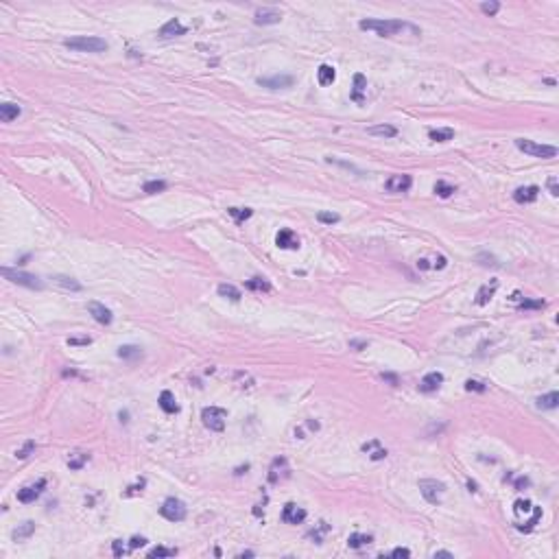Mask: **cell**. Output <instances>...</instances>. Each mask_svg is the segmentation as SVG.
Returning <instances> with one entry per match:
<instances>
[{
  "mask_svg": "<svg viewBox=\"0 0 559 559\" xmlns=\"http://www.w3.org/2000/svg\"><path fill=\"white\" fill-rule=\"evenodd\" d=\"M53 282L59 284V286H64V288H68V291H81L83 288L75 278H68V275H53Z\"/></svg>",
  "mask_w": 559,
  "mask_h": 559,
  "instance_id": "obj_33",
  "label": "cell"
},
{
  "mask_svg": "<svg viewBox=\"0 0 559 559\" xmlns=\"http://www.w3.org/2000/svg\"><path fill=\"white\" fill-rule=\"evenodd\" d=\"M328 533H330V524H328V522H323V520H321L319 524H317V526L308 533V537H310V539H315L317 544H321V542H323V537H326Z\"/></svg>",
  "mask_w": 559,
  "mask_h": 559,
  "instance_id": "obj_34",
  "label": "cell"
},
{
  "mask_svg": "<svg viewBox=\"0 0 559 559\" xmlns=\"http://www.w3.org/2000/svg\"><path fill=\"white\" fill-rule=\"evenodd\" d=\"M144 485H147V483H144V478H142V480H140V485H134V487H129L127 491H125V496H134V494H138V491H142Z\"/></svg>",
  "mask_w": 559,
  "mask_h": 559,
  "instance_id": "obj_53",
  "label": "cell"
},
{
  "mask_svg": "<svg viewBox=\"0 0 559 559\" xmlns=\"http://www.w3.org/2000/svg\"><path fill=\"white\" fill-rule=\"evenodd\" d=\"M240 557H254V552H251V550H245V552H240Z\"/></svg>",
  "mask_w": 559,
  "mask_h": 559,
  "instance_id": "obj_63",
  "label": "cell"
},
{
  "mask_svg": "<svg viewBox=\"0 0 559 559\" xmlns=\"http://www.w3.org/2000/svg\"><path fill=\"white\" fill-rule=\"evenodd\" d=\"M522 299H524V297H522V293H520V291H513V295H511V302H515V304H520V302H522Z\"/></svg>",
  "mask_w": 559,
  "mask_h": 559,
  "instance_id": "obj_59",
  "label": "cell"
},
{
  "mask_svg": "<svg viewBox=\"0 0 559 559\" xmlns=\"http://www.w3.org/2000/svg\"><path fill=\"white\" fill-rule=\"evenodd\" d=\"M498 291V280H489L487 284H483L476 291V299H474V302H476V306H485L489 302L491 297H494V293Z\"/></svg>",
  "mask_w": 559,
  "mask_h": 559,
  "instance_id": "obj_20",
  "label": "cell"
},
{
  "mask_svg": "<svg viewBox=\"0 0 559 559\" xmlns=\"http://www.w3.org/2000/svg\"><path fill=\"white\" fill-rule=\"evenodd\" d=\"M291 476V467H288V461L284 456H278L273 459L271 467H269V483H280L282 478H288Z\"/></svg>",
  "mask_w": 559,
  "mask_h": 559,
  "instance_id": "obj_9",
  "label": "cell"
},
{
  "mask_svg": "<svg viewBox=\"0 0 559 559\" xmlns=\"http://www.w3.org/2000/svg\"><path fill=\"white\" fill-rule=\"evenodd\" d=\"M88 461H90V452H81V450H77V452L68 454V467H70V470H81Z\"/></svg>",
  "mask_w": 559,
  "mask_h": 559,
  "instance_id": "obj_26",
  "label": "cell"
},
{
  "mask_svg": "<svg viewBox=\"0 0 559 559\" xmlns=\"http://www.w3.org/2000/svg\"><path fill=\"white\" fill-rule=\"evenodd\" d=\"M432 557H435V559H437V557H448V559H452L454 555H452L450 550H437V552H432Z\"/></svg>",
  "mask_w": 559,
  "mask_h": 559,
  "instance_id": "obj_57",
  "label": "cell"
},
{
  "mask_svg": "<svg viewBox=\"0 0 559 559\" xmlns=\"http://www.w3.org/2000/svg\"><path fill=\"white\" fill-rule=\"evenodd\" d=\"M118 417H120V422H123V424H127V422H129V419H127L129 415H127V413H123V411L118 413Z\"/></svg>",
  "mask_w": 559,
  "mask_h": 559,
  "instance_id": "obj_60",
  "label": "cell"
},
{
  "mask_svg": "<svg viewBox=\"0 0 559 559\" xmlns=\"http://www.w3.org/2000/svg\"><path fill=\"white\" fill-rule=\"evenodd\" d=\"M88 312L94 317V321L103 323V326H110L112 319H114L112 310H110V308H105V306L101 304V302H90V304H88Z\"/></svg>",
  "mask_w": 559,
  "mask_h": 559,
  "instance_id": "obj_12",
  "label": "cell"
},
{
  "mask_svg": "<svg viewBox=\"0 0 559 559\" xmlns=\"http://www.w3.org/2000/svg\"><path fill=\"white\" fill-rule=\"evenodd\" d=\"M44 487H46V478H40L38 483H31V485H27V487H22L20 491H18V500L24 502V504H31L42 496Z\"/></svg>",
  "mask_w": 559,
  "mask_h": 559,
  "instance_id": "obj_8",
  "label": "cell"
},
{
  "mask_svg": "<svg viewBox=\"0 0 559 559\" xmlns=\"http://www.w3.org/2000/svg\"><path fill=\"white\" fill-rule=\"evenodd\" d=\"M367 134L382 136V138H395V136H398V129H395L393 125H374V127L367 129Z\"/></svg>",
  "mask_w": 559,
  "mask_h": 559,
  "instance_id": "obj_30",
  "label": "cell"
},
{
  "mask_svg": "<svg viewBox=\"0 0 559 559\" xmlns=\"http://www.w3.org/2000/svg\"><path fill=\"white\" fill-rule=\"evenodd\" d=\"M258 86L269 88V90H280V88H291L293 86V77L291 75H275L271 79H258Z\"/></svg>",
  "mask_w": 559,
  "mask_h": 559,
  "instance_id": "obj_16",
  "label": "cell"
},
{
  "mask_svg": "<svg viewBox=\"0 0 559 559\" xmlns=\"http://www.w3.org/2000/svg\"><path fill=\"white\" fill-rule=\"evenodd\" d=\"M535 402H537V408H542V411H550V408H557V404H559V393L550 391L546 395H539Z\"/></svg>",
  "mask_w": 559,
  "mask_h": 559,
  "instance_id": "obj_27",
  "label": "cell"
},
{
  "mask_svg": "<svg viewBox=\"0 0 559 559\" xmlns=\"http://www.w3.org/2000/svg\"><path fill=\"white\" fill-rule=\"evenodd\" d=\"M304 430L317 432V430H319V422H315V419H306V422H304V426H299V428H295V437H299V439H306Z\"/></svg>",
  "mask_w": 559,
  "mask_h": 559,
  "instance_id": "obj_40",
  "label": "cell"
},
{
  "mask_svg": "<svg viewBox=\"0 0 559 559\" xmlns=\"http://www.w3.org/2000/svg\"><path fill=\"white\" fill-rule=\"evenodd\" d=\"M177 555V548H166V546H155V548L149 550V559H162V557H175Z\"/></svg>",
  "mask_w": 559,
  "mask_h": 559,
  "instance_id": "obj_39",
  "label": "cell"
},
{
  "mask_svg": "<svg viewBox=\"0 0 559 559\" xmlns=\"http://www.w3.org/2000/svg\"><path fill=\"white\" fill-rule=\"evenodd\" d=\"M166 182L164 179H151V182H147L142 186V190L147 192V195H158V192H164L166 190Z\"/></svg>",
  "mask_w": 559,
  "mask_h": 559,
  "instance_id": "obj_37",
  "label": "cell"
},
{
  "mask_svg": "<svg viewBox=\"0 0 559 559\" xmlns=\"http://www.w3.org/2000/svg\"><path fill=\"white\" fill-rule=\"evenodd\" d=\"M33 450H35V441H27L20 450H16V459H27V456L31 454Z\"/></svg>",
  "mask_w": 559,
  "mask_h": 559,
  "instance_id": "obj_46",
  "label": "cell"
},
{
  "mask_svg": "<svg viewBox=\"0 0 559 559\" xmlns=\"http://www.w3.org/2000/svg\"><path fill=\"white\" fill-rule=\"evenodd\" d=\"M20 114H22V107L16 105V103H3L0 105V120H3V123H11V120H16Z\"/></svg>",
  "mask_w": 559,
  "mask_h": 559,
  "instance_id": "obj_23",
  "label": "cell"
},
{
  "mask_svg": "<svg viewBox=\"0 0 559 559\" xmlns=\"http://www.w3.org/2000/svg\"><path fill=\"white\" fill-rule=\"evenodd\" d=\"M546 302L544 299H522V302L518 304L520 310H533V308H544Z\"/></svg>",
  "mask_w": 559,
  "mask_h": 559,
  "instance_id": "obj_42",
  "label": "cell"
},
{
  "mask_svg": "<svg viewBox=\"0 0 559 559\" xmlns=\"http://www.w3.org/2000/svg\"><path fill=\"white\" fill-rule=\"evenodd\" d=\"M465 391H478V393H483V391H487V384L480 382V380H474V378H470V380H465Z\"/></svg>",
  "mask_w": 559,
  "mask_h": 559,
  "instance_id": "obj_45",
  "label": "cell"
},
{
  "mask_svg": "<svg viewBox=\"0 0 559 559\" xmlns=\"http://www.w3.org/2000/svg\"><path fill=\"white\" fill-rule=\"evenodd\" d=\"M419 491L426 498V502L430 504H439L443 494H446V485L437 478H422L419 480Z\"/></svg>",
  "mask_w": 559,
  "mask_h": 559,
  "instance_id": "obj_6",
  "label": "cell"
},
{
  "mask_svg": "<svg viewBox=\"0 0 559 559\" xmlns=\"http://www.w3.org/2000/svg\"><path fill=\"white\" fill-rule=\"evenodd\" d=\"M64 46L70 48V51H79V53H103V51H107V42L103 38H94V35L68 38V40H64Z\"/></svg>",
  "mask_w": 559,
  "mask_h": 559,
  "instance_id": "obj_1",
  "label": "cell"
},
{
  "mask_svg": "<svg viewBox=\"0 0 559 559\" xmlns=\"http://www.w3.org/2000/svg\"><path fill=\"white\" fill-rule=\"evenodd\" d=\"M234 380H236V384L240 389H251L256 384V380L251 378V374H247V371H236V374H234Z\"/></svg>",
  "mask_w": 559,
  "mask_h": 559,
  "instance_id": "obj_38",
  "label": "cell"
},
{
  "mask_svg": "<svg viewBox=\"0 0 559 559\" xmlns=\"http://www.w3.org/2000/svg\"><path fill=\"white\" fill-rule=\"evenodd\" d=\"M360 450H363V452L367 454L371 461H382V459H387V454H389L387 448H382L378 439H371L367 443H363V448H360Z\"/></svg>",
  "mask_w": 559,
  "mask_h": 559,
  "instance_id": "obj_19",
  "label": "cell"
},
{
  "mask_svg": "<svg viewBox=\"0 0 559 559\" xmlns=\"http://www.w3.org/2000/svg\"><path fill=\"white\" fill-rule=\"evenodd\" d=\"M380 378H382V380H387V382H391L393 387L398 384V376H393V374H380Z\"/></svg>",
  "mask_w": 559,
  "mask_h": 559,
  "instance_id": "obj_55",
  "label": "cell"
},
{
  "mask_svg": "<svg viewBox=\"0 0 559 559\" xmlns=\"http://www.w3.org/2000/svg\"><path fill=\"white\" fill-rule=\"evenodd\" d=\"M247 470H249V465H245V467H238V470L234 472V474H243V472H247Z\"/></svg>",
  "mask_w": 559,
  "mask_h": 559,
  "instance_id": "obj_62",
  "label": "cell"
},
{
  "mask_svg": "<svg viewBox=\"0 0 559 559\" xmlns=\"http://www.w3.org/2000/svg\"><path fill=\"white\" fill-rule=\"evenodd\" d=\"M350 347H356V350L360 352V350H365V347H367V343H365V341H350Z\"/></svg>",
  "mask_w": 559,
  "mask_h": 559,
  "instance_id": "obj_58",
  "label": "cell"
},
{
  "mask_svg": "<svg viewBox=\"0 0 559 559\" xmlns=\"http://www.w3.org/2000/svg\"><path fill=\"white\" fill-rule=\"evenodd\" d=\"M282 520L286 524H299V522L306 520V509L297 507L295 502H286L284 509H282Z\"/></svg>",
  "mask_w": 559,
  "mask_h": 559,
  "instance_id": "obj_11",
  "label": "cell"
},
{
  "mask_svg": "<svg viewBox=\"0 0 559 559\" xmlns=\"http://www.w3.org/2000/svg\"><path fill=\"white\" fill-rule=\"evenodd\" d=\"M227 214L232 216L236 223H243V221L251 219V214H254V210L251 208H227Z\"/></svg>",
  "mask_w": 559,
  "mask_h": 559,
  "instance_id": "obj_36",
  "label": "cell"
},
{
  "mask_svg": "<svg viewBox=\"0 0 559 559\" xmlns=\"http://www.w3.org/2000/svg\"><path fill=\"white\" fill-rule=\"evenodd\" d=\"M391 557H395V559H406V557H411V550L408 548H402V546H398V548H393L391 550Z\"/></svg>",
  "mask_w": 559,
  "mask_h": 559,
  "instance_id": "obj_50",
  "label": "cell"
},
{
  "mask_svg": "<svg viewBox=\"0 0 559 559\" xmlns=\"http://www.w3.org/2000/svg\"><path fill=\"white\" fill-rule=\"evenodd\" d=\"M515 147H518L520 151H524L526 155H531V158L548 160V158H555L557 155L555 147H550V144H537L533 140H526V138H518V140H515Z\"/></svg>",
  "mask_w": 559,
  "mask_h": 559,
  "instance_id": "obj_3",
  "label": "cell"
},
{
  "mask_svg": "<svg viewBox=\"0 0 559 559\" xmlns=\"http://www.w3.org/2000/svg\"><path fill=\"white\" fill-rule=\"evenodd\" d=\"M539 197V188L537 186H520L513 192L515 203H533Z\"/></svg>",
  "mask_w": 559,
  "mask_h": 559,
  "instance_id": "obj_17",
  "label": "cell"
},
{
  "mask_svg": "<svg viewBox=\"0 0 559 559\" xmlns=\"http://www.w3.org/2000/svg\"><path fill=\"white\" fill-rule=\"evenodd\" d=\"M467 487H470V491H476V483H474V480H467Z\"/></svg>",
  "mask_w": 559,
  "mask_h": 559,
  "instance_id": "obj_61",
  "label": "cell"
},
{
  "mask_svg": "<svg viewBox=\"0 0 559 559\" xmlns=\"http://www.w3.org/2000/svg\"><path fill=\"white\" fill-rule=\"evenodd\" d=\"M216 293H219L221 297L225 299H232V302H240V291L234 284H219V288H216Z\"/></svg>",
  "mask_w": 559,
  "mask_h": 559,
  "instance_id": "obj_31",
  "label": "cell"
},
{
  "mask_svg": "<svg viewBox=\"0 0 559 559\" xmlns=\"http://www.w3.org/2000/svg\"><path fill=\"white\" fill-rule=\"evenodd\" d=\"M428 138L432 142H448V140H452V138H454V129H450V127H446V129H430Z\"/></svg>",
  "mask_w": 559,
  "mask_h": 559,
  "instance_id": "obj_32",
  "label": "cell"
},
{
  "mask_svg": "<svg viewBox=\"0 0 559 559\" xmlns=\"http://www.w3.org/2000/svg\"><path fill=\"white\" fill-rule=\"evenodd\" d=\"M112 548H114V555H116V557H123V555H125L123 539H114V542H112Z\"/></svg>",
  "mask_w": 559,
  "mask_h": 559,
  "instance_id": "obj_52",
  "label": "cell"
},
{
  "mask_svg": "<svg viewBox=\"0 0 559 559\" xmlns=\"http://www.w3.org/2000/svg\"><path fill=\"white\" fill-rule=\"evenodd\" d=\"M317 221H319V223H326V225H334V223L341 221V216L336 212H319L317 214Z\"/></svg>",
  "mask_w": 559,
  "mask_h": 559,
  "instance_id": "obj_43",
  "label": "cell"
},
{
  "mask_svg": "<svg viewBox=\"0 0 559 559\" xmlns=\"http://www.w3.org/2000/svg\"><path fill=\"white\" fill-rule=\"evenodd\" d=\"M358 27L363 31H376L382 38H391V35L400 33L402 29H406V22H402V20H360Z\"/></svg>",
  "mask_w": 559,
  "mask_h": 559,
  "instance_id": "obj_2",
  "label": "cell"
},
{
  "mask_svg": "<svg viewBox=\"0 0 559 559\" xmlns=\"http://www.w3.org/2000/svg\"><path fill=\"white\" fill-rule=\"evenodd\" d=\"M334 79H336V72H334L332 66H328V64L319 66V70H317V81H319V86H323V88L332 86Z\"/></svg>",
  "mask_w": 559,
  "mask_h": 559,
  "instance_id": "obj_24",
  "label": "cell"
},
{
  "mask_svg": "<svg viewBox=\"0 0 559 559\" xmlns=\"http://www.w3.org/2000/svg\"><path fill=\"white\" fill-rule=\"evenodd\" d=\"M3 275H5V278H7L9 282H14V284L33 288V291H42V288H44V282H42L38 275H33V273H24V271H16V269L3 267Z\"/></svg>",
  "mask_w": 559,
  "mask_h": 559,
  "instance_id": "obj_5",
  "label": "cell"
},
{
  "mask_svg": "<svg viewBox=\"0 0 559 559\" xmlns=\"http://www.w3.org/2000/svg\"><path fill=\"white\" fill-rule=\"evenodd\" d=\"M448 267V260L443 256H439V258H435V264H432V269H446Z\"/></svg>",
  "mask_w": 559,
  "mask_h": 559,
  "instance_id": "obj_54",
  "label": "cell"
},
{
  "mask_svg": "<svg viewBox=\"0 0 559 559\" xmlns=\"http://www.w3.org/2000/svg\"><path fill=\"white\" fill-rule=\"evenodd\" d=\"M365 88H367V81H365V75H360V72H356V75H354V90H352V101H356L358 105H363L365 103V96H363V92H365Z\"/></svg>",
  "mask_w": 559,
  "mask_h": 559,
  "instance_id": "obj_21",
  "label": "cell"
},
{
  "mask_svg": "<svg viewBox=\"0 0 559 559\" xmlns=\"http://www.w3.org/2000/svg\"><path fill=\"white\" fill-rule=\"evenodd\" d=\"M371 542H374V537L367 535V533H352L347 537V546L350 548H363V546H369Z\"/></svg>",
  "mask_w": 559,
  "mask_h": 559,
  "instance_id": "obj_28",
  "label": "cell"
},
{
  "mask_svg": "<svg viewBox=\"0 0 559 559\" xmlns=\"http://www.w3.org/2000/svg\"><path fill=\"white\" fill-rule=\"evenodd\" d=\"M33 533H35V522L27 520V522H22V524L18 526V528H14V533H11V537H14L16 542H22V539L31 537Z\"/></svg>",
  "mask_w": 559,
  "mask_h": 559,
  "instance_id": "obj_25",
  "label": "cell"
},
{
  "mask_svg": "<svg viewBox=\"0 0 559 559\" xmlns=\"http://www.w3.org/2000/svg\"><path fill=\"white\" fill-rule=\"evenodd\" d=\"M282 20V14L278 9H258L254 16V22L258 27H264V24H278Z\"/></svg>",
  "mask_w": 559,
  "mask_h": 559,
  "instance_id": "obj_18",
  "label": "cell"
},
{
  "mask_svg": "<svg viewBox=\"0 0 559 559\" xmlns=\"http://www.w3.org/2000/svg\"><path fill=\"white\" fill-rule=\"evenodd\" d=\"M144 544H147V537H142V535H134L129 539V548H140Z\"/></svg>",
  "mask_w": 559,
  "mask_h": 559,
  "instance_id": "obj_51",
  "label": "cell"
},
{
  "mask_svg": "<svg viewBox=\"0 0 559 559\" xmlns=\"http://www.w3.org/2000/svg\"><path fill=\"white\" fill-rule=\"evenodd\" d=\"M528 485V478L526 476H520L518 480H515V489H522V487H526Z\"/></svg>",
  "mask_w": 559,
  "mask_h": 559,
  "instance_id": "obj_56",
  "label": "cell"
},
{
  "mask_svg": "<svg viewBox=\"0 0 559 559\" xmlns=\"http://www.w3.org/2000/svg\"><path fill=\"white\" fill-rule=\"evenodd\" d=\"M441 382H443V374H441V371H430V374H426L422 378V382H419V391H422V393H432V391H437V389L441 387Z\"/></svg>",
  "mask_w": 559,
  "mask_h": 559,
  "instance_id": "obj_14",
  "label": "cell"
},
{
  "mask_svg": "<svg viewBox=\"0 0 559 559\" xmlns=\"http://www.w3.org/2000/svg\"><path fill=\"white\" fill-rule=\"evenodd\" d=\"M245 286L249 288V291H258V293H269L271 291V284H269L264 278H251L245 282Z\"/></svg>",
  "mask_w": 559,
  "mask_h": 559,
  "instance_id": "obj_35",
  "label": "cell"
},
{
  "mask_svg": "<svg viewBox=\"0 0 559 559\" xmlns=\"http://www.w3.org/2000/svg\"><path fill=\"white\" fill-rule=\"evenodd\" d=\"M158 404H160L162 411L168 413V415H171V413H177V411H179V404H177L175 395H173L171 391H162L160 398H158Z\"/></svg>",
  "mask_w": 559,
  "mask_h": 559,
  "instance_id": "obj_22",
  "label": "cell"
},
{
  "mask_svg": "<svg viewBox=\"0 0 559 559\" xmlns=\"http://www.w3.org/2000/svg\"><path fill=\"white\" fill-rule=\"evenodd\" d=\"M531 509H533V502H531V500H515V502H513V513H515V515H522V513L526 515L528 511H531Z\"/></svg>",
  "mask_w": 559,
  "mask_h": 559,
  "instance_id": "obj_44",
  "label": "cell"
},
{
  "mask_svg": "<svg viewBox=\"0 0 559 559\" xmlns=\"http://www.w3.org/2000/svg\"><path fill=\"white\" fill-rule=\"evenodd\" d=\"M186 513H188V509H186V504L179 498H166L160 507V515L171 522H182L186 518Z\"/></svg>",
  "mask_w": 559,
  "mask_h": 559,
  "instance_id": "obj_7",
  "label": "cell"
},
{
  "mask_svg": "<svg viewBox=\"0 0 559 559\" xmlns=\"http://www.w3.org/2000/svg\"><path fill=\"white\" fill-rule=\"evenodd\" d=\"M275 245H278L280 249H299V238L297 234L293 230H280L278 236H275Z\"/></svg>",
  "mask_w": 559,
  "mask_h": 559,
  "instance_id": "obj_13",
  "label": "cell"
},
{
  "mask_svg": "<svg viewBox=\"0 0 559 559\" xmlns=\"http://www.w3.org/2000/svg\"><path fill=\"white\" fill-rule=\"evenodd\" d=\"M118 356L123 360H138V358H142V350L138 345H120Z\"/></svg>",
  "mask_w": 559,
  "mask_h": 559,
  "instance_id": "obj_29",
  "label": "cell"
},
{
  "mask_svg": "<svg viewBox=\"0 0 559 559\" xmlns=\"http://www.w3.org/2000/svg\"><path fill=\"white\" fill-rule=\"evenodd\" d=\"M480 11L487 16H496L498 11H500V3H483L480 5Z\"/></svg>",
  "mask_w": 559,
  "mask_h": 559,
  "instance_id": "obj_47",
  "label": "cell"
},
{
  "mask_svg": "<svg viewBox=\"0 0 559 559\" xmlns=\"http://www.w3.org/2000/svg\"><path fill=\"white\" fill-rule=\"evenodd\" d=\"M92 339L90 336H70L68 339V345H90Z\"/></svg>",
  "mask_w": 559,
  "mask_h": 559,
  "instance_id": "obj_49",
  "label": "cell"
},
{
  "mask_svg": "<svg viewBox=\"0 0 559 559\" xmlns=\"http://www.w3.org/2000/svg\"><path fill=\"white\" fill-rule=\"evenodd\" d=\"M413 186V177L406 175V173H402V175H391L387 179V184H384V188H387L389 192H408Z\"/></svg>",
  "mask_w": 559,
  "mask_h": 559,
  "instance_id": "obj_10",
  "label": "cell"
},
{
  "mask_svg": "<svg viewBox=\"0 0 559 559\" xmlns=\"http://www.w3.org/2000/svg\"><path fill=\"white\" fill-rule=\"evenodd\" d=\"M546 188H548V192L552 197H557L559 195V179L555 177V175H550L548 177V182H546Z\"/></svg>",
  "mask_w": 559,
  "mask_h": 559,
  "instance_id": "obj_48",
  "label": "cell"
},
{
  "mask_svg": "<svg viewBox=\"0 0 559 559\" xmlns=\"http://www.w3.org/2000/svg\"><path fill=\"white\" fill-rule=\"evenodd\" d=\"M201 419L203 426L214 432H223L225 430V419H227V411L221 406H206L201 411Z\"/></svg>",
  "mask_w": 559,
  "mask_h": 559,
  "instance_id": "obj_4",
  "label": "cell"
},
{
  "mask_svg": "<svg viewBox=\"0 0 559 559\" xmlns=\"http://www.w3.org/2000/svg\"><path fill=\"white\" fill-rule=\"evenodd\" d=\"M179 35H186V27L177 20V18H171V20H168L164 27L160 29V38H164V40L179 38Z\"/></svg>",
  "mask_w": 559,
  "mask_h": 559,
  "instance_id": "obj_15",
  "label": "cell"
},
{
  "mask_svg": "<svg viewBox=\"0 0 559 559\" xmlns=\"http://www.w3.org/2000/svg\"><path fill=\"white\" fill-rule=\"evenodd\" d=\"M435 192L441 197V199H448L452 192H456V186L446 184V182H437V184H435Z\"/></svg>",
  "mask_w": 559,
  "mask_h": 559,
  "instance_id": "obj_41",
  "label": "cell"
}]
</instances>
